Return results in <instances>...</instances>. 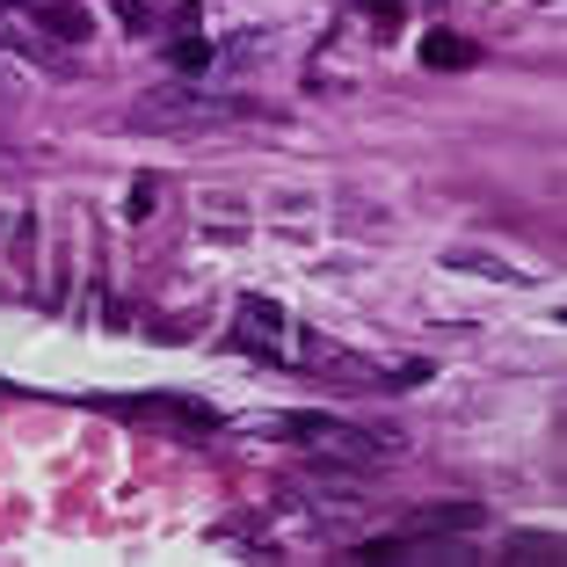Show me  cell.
Here are the masks:
<instances>
[{
    "instance_id": "obj_1",
    "label": "cell",
    "mask_w": 567,
    "mask_h": 567,
    "mask_svg": "<svg viewBox=\"0 0 567 567\" xmlns=\"http://www.w3.org/2000/svg\"><path fill=\"white\" fill-rule=\"evenodd\" d=\"M240 117V102L226 95H197V87H153V95H138L132 110H124V124L132 132H212V124Z\"/></svg>"
},
{
    "instance_id": "obj_2",
    "label": "cell",
    "mask_w": 567,
    "mask_h": 567,
    "mask_svg": "<svg viewBox=\"0 0 567 567\" xmlns=\"http://www.w3.org/2000/svg\"><path fill=\"white\" fill-rule=\"evenodd\" d=\"M0 16H30L37 37H59V44H81L87 37V16L73 0H0Z\"/></svg>"
},
{
    "instance_id": "obj_3",
    "label": "cell",
    "mask_w": 567,
    "mask_h": 567,
    "mask_svg": "<svg viewBox=\"0 0 567 567\" xmlns=\"http://www.w3.org/2000/svg\"><path fill=\"white\" fill-rule=\"evenodd\" d=\"M240 320H248V328H240V334H248L255 350L284 357V313H277V306H269V299H248V306H240Z\"/></svg>"
},
{
    "instance_id": "obj_4",
    "label": "cell",
    "mask_w": 567,
    "mask_h": 567,
    "mask_svg": "<svg viewBox=\"0 0 567 567\" xmlns=\"http://www.w3.org/2000/svg\"><path fill=\"white\" fill-rule=\"evenodd\" d=\"M422 66L458 73V66H473V44H466L458 30H430V37H422Z\"/></svg>"
},
{
    "instance_id": "obj_5",
    "label": "cell",
    "mask_w": 567,
    "mask_h": 567,
    "mask_svg": "<svg viewBox=\"0 0 567 567\" xmlns=\"http://www.w3.org/2000/svg\"><path fill=\"white\" fill-rule=\"evenodd\" d=\"M473 524H481V502H444V509H430L415 532H473Z\"/></svg>"
},
{
    "instance_id": "obj_6",
    "label": "cell",
    "mask_w": 567,
    "mask_h": 567,
    "mask_svg": "<svg viewBox=\"0 0 567 567\" xmlns=\"http://www.w3.org/2000/svg\"><path fill=\"white\" fill-rule=\"evenodd\" d=\"M153 204H161V175H138V183H132V204H124V218H153Z\"/></svg>"
},
{
    "instance_id": "obj_7",
    "label": "cell",
    "mask_w": 567,
    "mask_h": 567,
    "mask_svg": "<svg viewBox=\"0 0 567 567\" xmlns=\"http://www.w3.org/2000/svg\"><path fill=\"white\" fill-rule=\"evenodd\" d=\"M175 66H183V73H204V66H212V44H204V37H183V44H175Z\"/></svg>"
}]
</instances>
